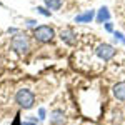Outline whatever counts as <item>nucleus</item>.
<instances>
[{"label": "nucleus", "instance_id": "f257e3e1", "mask_svg": "<svg viewBox=\"0 0 125 125\" xmlns=\"http://www.w3.org/2000/svg\"><path fill=\"white\" fill-rule=\"evenodd\" d=\"M15 102L19 104L22 108H32L35 104V95L30 92L29 88H20L15 94Z\"/></svg>", "mask_w": 125, "mask_h": 125}, {"label": "nucleus", "instance_id": "f03ea898", "mask_svg": "<svg viewBox=\"0 0 125 125\" xmlns=\"http://www.w3.org/2000/svg\"><path fill=\"white\" fill-rule=\"evenodd\" d=\"M33 37L39 40V42L47 43V42H52V40H53V37H55V30L52 29V27H48V25H40V27L35 29Z\"/></svg>", "mask_w": 125, "mask_h": 125}, {"label": "nucleus", "instance_id": "7ed1b4c3", "mask_svg": "<svg viewBox=\"0 0 125 125\" xmlns=\"http://www.w3.org/2000/svg\"><path fill=\"white\" fill-rule=\"evenodd\" d=\"M97 57L100 58V60H104V62H108L110 58H114V55L117 53V50L114 45H110V43H102V45H98L95 50Z\"/></svg>", "mask_w": 125, "mask_h": 125}, {"label": "nucleus", "instance_id": "20e7f679", "mask_svg": "<svg viewBox=\"0 0 125 125\" xmlns=\"http://www.w3.org/2000/svg\"><path fill=\"white\" fill-rule=\"evenodd\" d=\"M12 48L15 52H19V53H27L29 52V39L25 35H22V33L15 35L12 39Z\"/></svg>", "mask_w": 125, "mask_h": 125}, {"label": "nucleus", "instance_id": "39448f33", "mask_svg": "<svg viewBox=\"0 0 125 125\" xmlns=\"http://www.w3.org/2000/svg\"><path fill=\"white\" fill-rule=\"evenodd\" d=\"M112 92H114V97H115L117 100L125 102V80L117 82L115 85H114V88H112Z\"/></svg>", "mask_w": 125, "mask_h": 125}, {"label": "nucleus", "instance_id": "423d86ee", "mask_svg": "<svg viewBox=\"0 0 125 125\" xmlns=\"http://www.w3.org/2000/svg\"><path fill=\"white\" fill-rule=\"evenodd\" d=\"M60 39L63 40L65 43H75L77 42V35L73 33V30H70V29H63L62 32H60Z\"/></svg>", "mask_w": 125, "mask_h": 125}, {"label": "nucleus", "instance_id": "0eeeda50", "mask_svg": "<svg viewBox=\"0 0 125 125\" xmlns=\"http://www.w3.org/2000/svg\"><path fill=\"white\" fill-rule=\"evenodd\" d=\"M94 17H95V10H87V12L75 17V23H88L94 20Z\"/></svg>", "mask_w": 125, "mask_h": 125}, {"label": "nucleus", "instance_id": "6e6552de", "mask_svg": "<svg viewBox=\"0 0 125 125\" xmlns=\"http://www.w3.org/2000/svg\"><path fill=\"white\" fill-rule=\"evenodd\" d=\"M97 22L98 23H104V22H108L110 20V12H108V9L107 7H102V9L98 10V13H97Z\"/></svg>", "mask_w": 125, "mask_h": 125}, {"label": "nucleus", "instance_id": "1a4fd4ad", "mask_svg": "<svg viewBox=\"0 0 125 125\" xmlns=\"http://www.w3.org/2000/svg\"><path fill=\"white\" fill-rule=\"evenodd\" d=\"M63 0H45V5H47L50 10H58L62 7Z\"/></svg>", "mask_w": 125, "mask_h": 125}, {"label": "nucleus", "instance_id": "9d476101", "mask_svg": "<svg viewBox=\"0 0 125 125\" xmlns=\"http://www.w3.org/2000/svg\"><path fill=\"white\" fill-rule=\"evenodd\" d=\"M114 39L118 40V42H122L125 45V37H124V33H120V32H114Z\"/></svg>", "mask_w": 125, "mask_h": 125}, {"label": "nucleus", "instance_id": "9b49d317", "mask_svg": "<svg viewBox=\"0 0 125 125\" xmlns=\"http://www.w3.org/2000/svg\"><path fill=\"white\" fill-rule=\"evenodd\" d=\"M37 12L42 13V15H45V17H50V12L47 9H43V7H37Z\"/></svg>", "mask_w": 125, "mask_h": 125}, {"label": "nucleus", "instance_id": "f8f14e48", "mask_svg": "<svg viewBox=\"0 0 125 125\" xmlns=\"http://www.w3.org/2000/svg\"><path fill=\"white\" fill-rule=\"evenodd\" d=\"M105 29H107V32H114V25L110 22H105Z\"/></svg>", "mask_w": 125, "mask_h": 125}, {"label": "nucleus", "instance_id": "ddd939ff", "mask_svg": "<svg viewBox=\"0 0 125 125\" xmlns=\"http://www.w3.org/2000/svg\"><path fill=\"white\" fill-rule=\"evenodd\" d=\"M39 115H40V118H42V120L45 118V108H40V110H39Z\"/></svg>", "mask_w": 125, "mask_h": 125}, {"label": "nucleus", "instance_id": "4468645a", "mask_svg": "<svg viewBox=\"0 0 125 125\" xmlns=\"http://www.w3.org/2000/svg\"><path fill=\"white\" fill-rule=\"evenodd\" d=\"M35 20H27V27H35Z\"/></svg>", "mask_w": 125, "mask_h": 125}, {"label": "nucleus", "instance_id": "2eb2a0df", "mask_svg": "<svg viewBox=\"0 0 125 125\" xmlns=\"http://www.w3.org/2000/svg\"><path fill=\"white\" fill-rule=\"evenodd\" d=\"M23 125H35V124H32V122H25Z\"/></svg>", "mask_w": 125, "mask_h": 125}]
</instances>
